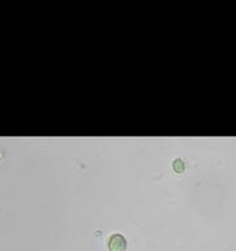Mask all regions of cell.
I'll return each mask as SVG.
<instances>
[{"label": "cell", "instance_id": "1", "mask_svg": "<svg viewBox=\"0 0 236 251\" xmlns=\"http://www.w3.org/2000/svg\"><path fill=\"white\" fill-rule=\"evenodd\" d=\"M108 247L110 251H125L127 242L123 235L119 233H114L108 238Z\"/></svg>", "mask_w": 236, "mask_h": 251}, {"label": "cell", "instance_id": "2", "mask_svg": "<svg viewBox=\"0 0 236 251\" xmlns=\"http://www.w3.org/2000/svg\"><path fill=\"white\" fill-rule=\"evenodd\" d=\"M172 166H173V170H175L176 173H182L185 169L184 161L181 160V158H177V160L172 164Z\"/></svg>", "mask_w": 236, "mask_h": 251}]
</instances>
